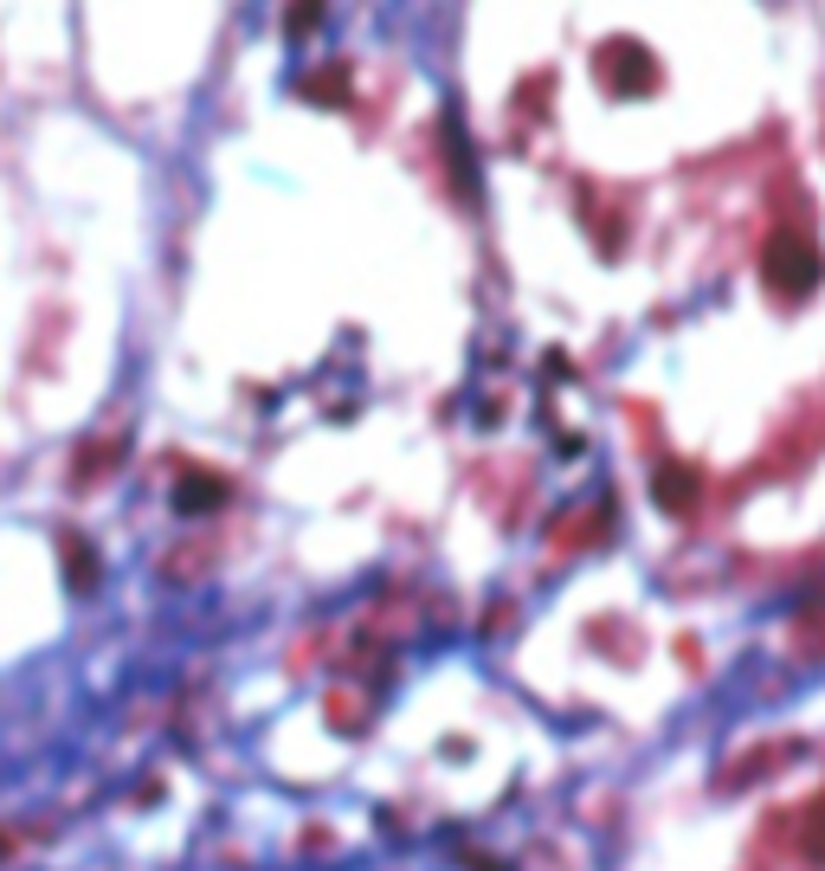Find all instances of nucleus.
I'll list each match as a JSON object with an SVG mask.
<instances>
[{"instance_id": "obj_1", "label": "nucleus", "mask_w": 825, "mask_h": 871, "mask_svg": "<svg viewBox=\"0 0 825 871\" xmlns=\"http://www.w3.org/2000/svg\"><path fill=\"white\" fill-rule=\"evenodd\" d=\"M819 278H825L819 246H813V239H806L800 227L774 232V246H767V284H774L781 298H806V291H813Z\"/></svg>"}, {"instance_id": "obj_2", "label": "nucleus", "mask_w": 825, "mask_h": 871, "mask_svg": "<svg viewBox=\"0 0 825 871\" xmlns=\"http://www.w3.org/2000/svg\"><path fill=\"white\" fill-rule=\"evenodd\" d=\"M594 65H601V84L606 91H619V97H645V91H658V59H651L638 39H606Z\"/></svg>"}, {"instance_id": "obj_3", "label": "nucleus", "mask_w": 825, "mask_h": 871, "mask_svg": "<svg viewBox=\"0 0 825 871\" xmlns=\"http://www.w3.org/2000/svg\"><path fill=\"white\" fill-rule=\"evenodd\" d=\"M220 504H226V478H213V471H188V478L175 485V510H181V517L220 510Z\"/></svg>"}, {"instance_id": "obj_4", "label": "nucleus", "mask_w": 825, "mask_h": 871, "mask_svg": "<svg viewBox=\"0 0 825 871\" xmlns=\"http://www.w3.org/2000/svg\"><path fill=\"white\" fill-rule=\"evenodd\" d=\"M65 574H72V588H91V581H97V556H91V542L65 536Z\"/></svg>"}, {"instance_id": "obj_5", "label": "nucleus", "mask_w": 825, "mask_h": 871, "mask_svg": "<svg viewBox=\"0 0 825 871\" xmlns=\"http://www.w3.org/2000/svg\"><path fill=\"white\" fill-rule=\"evenodd\" d=\"M658 497H665L671 510H690V497H697V478H690V471L677 465V471H665V478H658Z\"/></svg>"}, {"instance_id": "obj_6", "label": "nucleus", "mask_w": 825, "mask_h": 871, "mask_svg": "<svg viewBox=\"0 0 825 871\" xmlns=\"http://www.w3.org/2000/svg\"><path fill=\"white\" fill-rule=\"evenodd\" d=\"M316 13H323V0H291V33H310Z\"/></svg>"}, {"instance_id": "obj_7", "label": "nucleus", "mask_w": 825, "mask_h": 871, "mask_svg": "<svg viewBox=\"0 0 825 871\" xmlns=\"http://www.w3.org/2000/svg\"><path fill=\"white\" fill-rule=\"evenodd\" d=\"M0 852H7V839H0Z\"/></svg>"}]
</instances>
